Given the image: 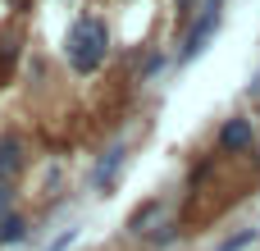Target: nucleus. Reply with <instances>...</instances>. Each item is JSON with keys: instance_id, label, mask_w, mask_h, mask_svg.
<instances>
[{"instance_id": "nucleus-1", "label": "nucleus", "mask_w": 260, "mask_h": 251, "mask_svg": "<svg viewBox=\"0 0 260 251\" xmlns=\"http://www.w3.org/2000/svg\"><path fill=\"white\" fill-rule=\"evenodd\" d=\"M64 55H69V69L73 73H96L101 64H105V55H110V23L101 18V14H82V18H73V27H69V37H64Z\"/></svg>"}, {"instance_id": "nucleus-2", "label": "nucleus", "mask_w": 260, "mask_h": 251, "mask_svg": "<svg viewBox=\"0 0 260 251\" xmlns=\"http://www.w3.org/2000/svg\"><path fill=\"white\" fill-rule=\"evenodd\" d=\"M219 18H224V0H206L201 5V14H197V23L187 27V37H183V50H178V59L187 64V59H197L201 50H206V41L219 32Z\"/></svg>"}, {"instance_id": "nucleus-3", "label": "nucleus", "mask_w": 260, "mask_h": 251, "mask_svg": "<svg viewBox=\"0 0 260 251\" xmlns=\"http://www.w3.org/2000/svg\"><path fill=\"white\" fill-rule=\"evenodd\" d=\"M251 137H256V133H251V119H229V123L219 128V146L233 151V155H238V151H251Z\"/></svg>"}, {"instance_id": "nucleus-4", "label": "nucleus", "mask_w": 260, "mask_h": 251, "mask_svg": "<svg viewBox=\"0 0 260 251\" xmlns=\"http://www.w3.org/2000/svg\"><path fill=\"white\" fill-rule=\"evenodd\" d=\"M23 169V142L18 137H0V178H14Z\"/></svg>"}, {"instance_id": "nucleus-5", "label": "nucleus", "mask_w": 260, "mask_h": 251, "mask_svg": "<svg viewBox=\"0 0 260 251\" xmlns=\"http://www.w3.org/2000/svg\"><path fill=\"white\" fill-rule=\"evenodd\" d=\"M123 160H128V151H123V146H110V155H105V160H101V169H96V187H114V178H119Z\"/></svg>"}, {"instance_id": "nucleus-6", "label": "nucleus", "mask_w": 260, "mask_h": 251, "mask_svg": "<svg viewBox=\"0 0 260 251\" xmlns=\"http://www.w3.org/2000/svg\"><path fill=\"white\" fill-rule=\"evenodd\" d=\"M23 233H27V229H23L18 215H0V247H5V242H18Z\"/></svg>"}, {"instance_id": "nucleus-7", "label": "nucleus", "mask_w": 260, "mask_h": 251, "mask_svg": "<svg viewBox=\"0 0 260 251\" xmlns=\"http://www.w3.org/2000/svg\"><path fill=\"white\" fill-rule=\"evenodd\" d=\"M256 242V229H247V233H238V238H229V242H219V251H242Z\"/></svg>"}, {"instance_id": "nucleus-8", "label": "nucleus", "mask_w": 260, "mask_h": 251, "mask_svg": "<svg viewBox=\"0 0 260 251\" xmlns=\"http://www.w3.org/2000/svg\"><path fill=\"white\" fill-rule=\"evenodd\" d=\"M155 210H160V206H155V201H151V206H142V210H137V215H133V233H142V229H146V219H151V215H155Z\"/></svg>"}, {"instance_id": "nucleus-9", "label": "nucleus", "mask_w": 260, "mask_h": 251, "mask_svg": "<svg viewBox=\"0 0 260 251\" xmlns=\"http://www.w3.org/2000/svg\"><path fill=\"white\" fill-rule=\"evenodd\" d=\"M160 69H165V55H151L146 69H142V78H151V73H160Z\"/></svg>"}, {"instance_id": "nucleus-10", "label": "nucleus", "mask_w": 260, "mask_h": 251, "mask_svg": "<svg viewBox=\"0 0 260 251\" xmlns=\"http://www.w3.org/2000/svg\"><path fill=\"white\" fill-rule=\"evenodd\" d=\"M73 238H78V233L69 229V233H64V238H59V242H55V247H50V251H64V247H69V242H73Z\"/></svg>"}, {"instance_id": "nucleus-11", "label": "nucleus", "mask_w": 260, "mask_h": 251, "mask_svg": "<svg viewBox=\"0 0 260 251\" xmlns=\"http://www.w3.org/2000/svg\"><path fill=\"white\" fill-rule=\"evenodd\" d=\"M5 210H9V187L0 183V215H5Z\"/></svg>"}, {"instance_id": "nucleus-12", "label": "nucleus", "mask_w": 260, "mask_h": 251, "mask_svg": "<svg viewBox=\"0 0 260 251\" xmlns=\"http://www.w3.org/2000/svg\"><path fill=\"white\" fill-rule=\"evenodd\" d=\"M178 14H192V0H178Z\"/></svg>"}, {"instance_id": "nucleus-13", "label": "nucleus", "mask_w": 260, "mask_h": 251, "mask_svg": "<svg viewBox=\"0 0 260 251\" xmlns=\"http://www.w3.org/2000/svg\"><path fill=\"white\" fill-rule=\"evenodd\" d=\"M251 91H260V73H256V82H251Z\"/></svg>"}]
</instances>
